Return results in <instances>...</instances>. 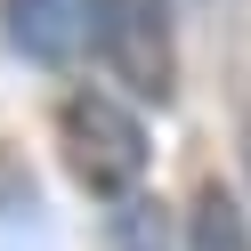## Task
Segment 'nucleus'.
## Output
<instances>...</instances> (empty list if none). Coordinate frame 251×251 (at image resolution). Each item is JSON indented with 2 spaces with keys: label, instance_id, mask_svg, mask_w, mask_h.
Returning <instances> with one entry per match:
<instances>
[{
  "label": "nucleus",
  "instance_id": "20e7f679",
  "mask_svg": "<svg viewBox=\"0 0 251 251\" xmlns=\"http://www.w3.org/2000/svg\"><path fill=\"white\" fill-rule=\"evenodd\" d=\"M186 251H251V219L235 202V186L202 178L195 202H186Z\"/></svg>",
  "mask_w": 251,
  "mask_h": 251
},
{
  "label": "nucleus",
  "instance_id": "f257e3e1",
  "mask_svg": "<svg viewBox=\"0 0 251 251\" xmlns=\"http://www.w3.org/2000/svg\"><path fill=\"white\" fill-rule=\"evenodd\" d=\"M57 146H65L73 186H89L98 202H130L146 178V122L114 98V89H65L57 105Z\"/></svg>",
  "mask_w": 251,
  "mask_h": 251
},
{
  "label": "nucleus",
  "instance_id": "7ed1b4c3",
  "mask_svg": "<svg viewBox=\"0 0 251 251\" xmlns=\"http://www.w3.org/2000/svg\"><path fill=\"white\" fill-rule=\"evenodd\" d=\"M0 33L33 65H73L81 41H98V0H0Z\"/></svg>",
  "mask_w": 251,
  "mask_h": 251
},
{
  "label": "nucleus",
  "instance_id": "f03ea898",
  "mask_svg": "<svg viewBox=\"0 0 251 251\" xmlns=\"http://www.w3.org/2000/svg\"><path fill=\"white\" fill-rule=\"evenodd\" d=\"M98 57L130 98L170 105L178 89V25L170 0H98Z\"/></svg>",
  "mask_w": 251,
  "mask_h": 251
},
{
  "label": "nucleus",
  "instance_id": "39448f33",
  "mask_svg": "<svg viewBox=\"0 0 251 251\" xmlns=\"http://www.w3.org/2000/svg\"><path fill=\"white\" fill-rule=\"evenodd\" d=\"M122 251H162V202H130V211L114 219Z\"/></svg>",
  "mask_w": 251,
  "mask_h": 251
}]
</instances>
